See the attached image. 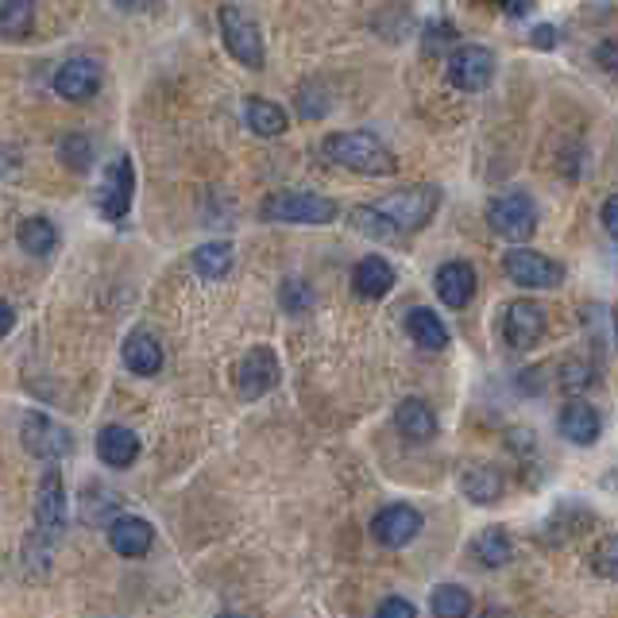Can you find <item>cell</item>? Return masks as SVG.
I'll use <instances>...</instances> for the list:
<instances>
[{"instance_id":"obj_1","label":"cell","mask_w":618,"mask_h":618,"mask_svg":"<svg viewBox=\"0 0 618 618\" xmlns=\"http://www.w3.org/2000/svg\"><path fill=\"white\" fill-rule=\"evenodd\" d=\"M322 147L332 162L356 170L364 179H387V174H395V167H399V159L390 155V147L383 144L379 136H372V132H332V136H325Z\"/></svg>"},{"instance_id":"obj_2","label":"cell","mask_w":618,"mask_h":618,"mask_svg":"<svg viewBox=\"0 0 618 618\" xmlns=\"http://www.w3.org/2000/svg\"><path fill=\"white\" fill-rule=\"evenodd\" d=\"M440 205V190L433 186H410V190H399V194H387L372 205L383 220H387V229L399 237V232H417L425 229L433 220Z\"/></svg>"},{"instance_id":"obj_3","label":"cell","mask_w":618,"mask_h":618,"mask_svg":"<svg viewBox=\"0 0 618 618\" xmlns=\"http://www.w3.org/2000/svg\"><path fill=\"white\" fill-rule=\"evenodd\" d=\"M70 525V510H66V487H62L59 468L39 480V495H35V537L32 545H39L43 553H51L54 542H62Z\"/></svg>"},{"instance_id":"obj_4","label":"cell","mask_w":618,"mask_h":618,"mask_svg":"<svg viewBox=\"0 0 618 618\" xmlns=\"http://www.w3.org/2000/svg\"><path fill=\"white\" fill-rule=\"evenodd\" d=\"M263 217L282 220V225H332L337 220V202L322 194L279 190V194L263 197Z\"/></svg>"},{"instance_id":"obj_5","label":"cell","mask_w":618,"mask_h":618,"mask_svg":"<svg viewBox=\"0 0 618 618\" xmlns=\"http://www.w3.org/2000/svg\"><path fill=\"white\" fill-rule=\"evenodd\" d=\"M217 20H220V35H225V47H229L232 59L244 62L247 70H263L267 54H263L259 24H255L244 9H237V4H225V9L217 12Z\"/></svg>"},{"instance_id":"obj_6","label":"cell","mask_w":618,"mask_h":618,"mask_svg":"<svg viewBox=\"0 0 618 618\" xmlns=\"http://www.w3.org/2000/svg\"><path fill=\"white\" fill-rule=\"evenodd\" d=\"M487 220H492V229L499 232L502 240H510V244H525V240L537 232V209L522 190H510V194L495 197V202L487 205Z\"/></svg>"},{"instance_id":"obj_7","label":"cell","mask_w":618,"mask_h":618,"mask_svg":"<svg viewBox=\"0 0 618 618\" xmlns=\"http://www.w3.org/2000/svg\"><path fill=\"white\" fill-rule=\"evenodd\" d=\"M502 271L514 287H525V290H549L565 279V267L549 255L534 252V247H510L502 255Z\"/></svg>"},{"instance_id":"obj_8","label":"cell","mask_w":618,"mask_h":618,"mask_svg":"<svg viewBox=\"0 0 618 618\" xmlns=\"http://www.w3.org/2000/svg\"><path fill=\"white\" fill-rule=\"evenodd\" d=\"M495 77V54L480 43H468L449 54V82L457 85L460 94H480L487 89Z\"/></svg>"},{"instance_id":"obj_9","label":"cell","mask_w":618,"mask_h":618,"mask_svg":"<svg viewBox=\"0 0 618 618\" xmlns=\"http://www.w3.org/2000/svg\"><path fill=\"white\" fill-rule=\"evenodd\" d=\"M20 437H24V449L39 460H62V457H70V449H74L70 433L62 429L59 422H51L47 414H24Z\"/></svg>"},{"instance_id":"obj_10","label":"cell","mask_w":618,"mask_h":618,"mask_svg":"<svg viewBox=\"0 0 618 618\" xmlns=\"http://www.w3.org/2000/svg\"><path fill=\"white\" fill-rule=\"evenodd\" d=\"M275 383H279V360H275L271 348H252L237 364V395L244 402L263 399Z\"/></svg>"},{"instance_id":"obj_11","label":"cell","mask_w":618,"mask_h":618,"mask_svg":"<svg viewBox=\"0 0 618 618\" xmlns=\"http://www.w3.org/2000/svg\"><path fill=\"white\" fill-rule=\"evenodd\" d=\"M422 534V514L407 502H395V507H383L379 514L372 518V537L383 545V549H402L414 537Z\"/></svg>"},{"instance_id":"obj_12","label":"cell","mask_w":618,"mask_h":618,"mask_svg":"<svg viewBox=\"0 0 618 618\" xmlns=\"http://www.w3.org/2000/svg\"><path fill=\"white\" fill-rule=\"evenodd\" d=\"M132 190H136V179H132V159L120 155V159L105 170L101 190H97V209H101L109 220L128 217V209H132Z\"/></svg>"},{"instance_id":"obj_13","label":"cell","mask_w":618,"mask_h":618,"mask_svg":"<svg viewBox=\"0 0 618 618\" xmlns=\"http://www.w3.org/2000/svg\"><path fill=\"white\" fill-rule=\"evenodd\" d=\"M545 310L537 302H510L507 314H502V337L510 348H534L545 337Z\"/></svg>"},{"instance_id":"obj_14","label":"cell","mask_w":618,"mask_h":618,"mask_svg":"<svg viewBox=\"0 0 618 618\" xmlns=\"http://www.w3.org/2000/svg\"><path fill=\"white\" fill-rule=\"evenodd\" d=\"M101 82H105L101 62L94 59H70L62 62V70L54 74V89H59L66 101H89V97H97Z\"/></svg>"},{"instance_id":"obj_15","label":"cell","mask_w":618,"mask_h":618,"mask_svg":"<svg viewBox=\"0 0 618 618\" xmlns=\"http://www.w3.org/2000/svg\"><path fill=\"white\" fill-rule=\"evenodd\" d=\"M433 287H437V298L449 305V310H464V305L475 298V271L468 267V263L452 259L437 271Z\"/></svg>"},{"instance_id":"obj_16","label":"cell","mask_w":618,"mask_h":618,"mask_svg":"<svg viewBox=\"0 0 618 618\" xmlns=\"http://www.w3.org/2000/svg\"><path fill=\"white\" fill-rule=\"evenodd\" d=\"M557 429H560V437L572 440V445H595V440H599V429H603V417H599V410L587 407V402H568L557 417Z\"/></svg>"},{"instance_id":"obj_17","label":"cell","mask_w":618,"mask_h":618,"mask_svg":"<svg viewBox=\"0 0 618 618\" xmlns=\"http://www.w3.org/2000/svg\"><path fill=\"white\" fill-rule=\"evenodd\" d=\"M97 457L109 468H132L140 457L136 433L124 429V425H105V429L97 433Z\"/></svg>"},{"instance_id":"obj_18","label":"cell","mask_w":618,"mask_h":618,"mask_svg":"<svg viewBox=\"0 0 618 618\" xmlns=\"http://www.w3.org/2000/svg\"><path fill=\"white\" fill-rule=\"evenodd\" d=\"M502 472L492 464H468L464 475H460V492L475 502V507H492V502L502 499Z\"/></svg>"},{"instance_id":"obj_19","label":"cell","mask_w":618,"mask_h":618,"mask_svg":"<svg viewBox=\"0 0 618 618\" xmlns=\"http://www.w3.org/2000/svg\"><path fill=\"white\" fill-rule=\"evenodd\" d=\"M155 542V530L144 522V518H117L109 525V545L120 553V557H144Z\"/></svg>"},{"instance_id":"obj_20","label":"cell","mask_w":618,"mask_h":618,"mask_svg":"<svg viewBox=\"0 0 618 618\" xmlns=\"http://www.w3.org/2000/svg\"><path fill=\"white\" fill-rule=\"evenodd\" d=\"M352 287H356L360 298H383L395 287V267L383 255H364L356 263V271H352Z\"/></svg>"},{"instance_id":"obj_21","label":"cell","mask_w":618,"mask_h":618,"mask_svg":"<svg viewBox=\"0 0 618 618\" xmlns=\"http://www.w3.org/2000/svg\"><path fill=\"white\" fill-rule=\"evenodd\" d=\"M124 364L132 375H155L162 367V348L152 332L136 329L124 340Z\"/></svg>"},{"instance_id":"obj_22","label":"cell","mask_w":618,"mask_h":618,"mask_svg":"<svg viewBox=\"0 0 618 618\" xmlns=\"http://www.w3.org/2000/svg\"><path fill=\"white\" fill-rule=\"evenodd\" d=\"M395 425H399V433L407 440H429L437 433V414L422 399H407L395 410Z\"/></svg>"},{"instance_id":"obj_23","label":"cell","mask_w":618,"mask_h":618,"mask_svg":"<svg viewBox=\"0 0 618 618\" xmlns=\"http://www.w3.org/2000/svg\"><path fill=\"white\" fill-rule=\"evenodd\" d=\"M407 332L417 340V348H425V352H440V348L449 344V329H445V322H440L433 310H410L407 314Z\"/></svg>"},{"instance_id":"obj_24","label":"cell","mask_w":618,"mask_h":618,"mask_svg":"<svg viewBox=\"0 0 618 618\" xmlns=\"http://www.w3.org/2000/svg\"><path fill=\"white\" fill-rule=\"evenodd\" d=\"M232 263H237V252H232L229 240H209L194 252V271L202 279H225L232 271Z\"/></svg>"},{"instance_id":"obj_25","label":"cell","mask_w":618,"mask_h":618,"mask_svg":"<svg viewBox=\"0 0 618 618\" xmlns=\"http://www.w3.org/2000/svg\"><path fill=\"white\" fill-rule=\"evenodd\" d=\"M472 557L480 560L483 568H502L510 557H514V542H510L507 530L492 525V530H483V534L472 542Z\"/></svg>"},{"instance_id":"obj_26","label":"cell","mask_w":618,"mask_h":618,"mask_svg":"<svg viewBox=\"0 0 618 618\" xmlns=\"http://www.w3.org/2000/svg\"><path fill=\"white\" fill-rule=\"evenodd\" d=\"M20 247L32 255H51L59 247V229L47 217H27L20 225Z\"/></svg>"},{"instance_id":"obj_27","label":"cell","mask_w":618,"mask_h":618,"mask_svg":"<svg viewBox=\"0 0 618 618\" xmlns=\"http://www.w3.org/2000/svg\"><path fill=\"white\" fill-rule=\"evenodd\" d=\"M247 124H252V132H259V136H282V132H287V109L255 97V101H247Z\"/></svg>"},{"instance_id":"obj_28","label":"cell","mask_w":618,"mask_h":618,"mask_svg":"<svg viewBox=\"0 0 618 618\" xmlns=\"http://www.w3.org/2000/svg\"><path fill=\"white\" fill-rule=\"evenodd\" d=\"M433 618H472V595L457 584H440L429 599Z\"/></svg>"},{"instance_id":"obj_29","label":"cell","mask_w":618,"mask_h":618,"mask_svg":"<svg viewBox=\"0 0 618 618\" xmlns=\"http://www.w3.org/2000/svg\"><path fill=\"white\" fill-rule=\"evenodd\" d=\"M32 4L27 0H9V4H0V35L4 39H20V35L32 32Z\"/></svg>"},{"instance_id":"obj_30","label":"cell","mask_w":618,"mask_h":618,"mask_svg":"<svg viewBox=\"0 0 618 618\" xmlns=\"http://www.w3.org/2000/svg\"><path fill=\"white\" fill-rule=\"evenodd\" d=\"M592 568L599 572V577H607V580H615V584H618V534L603 537V542L595 545V549H592Z\"/></svg>"},{"instance_id":"obj_31","label":"cell","mask_w":618,"mask_h":618,"mask_svg":"<svg viewBox=\"0 0 618 618\" xmlns=\"http://www.w3.org/2000/svg\"><path fill=\"white\" fill-rule=\"evenodd\" d=\"M332 105V94H325L322 85H305L302 94H298V112H302L305 120H322L325 112H329Z\"/></svg>"},{"instance_id":"obj_32","label":"cell","mask_w":618,"mask_h":618,"mask_svg":"<svg viewBox=\"0 0 618 618\" xmlns=\"http://www.w3.org/2000/svg\"><path fill=\"white\" fill-rule=\"evenodd\" d=\"M592 383H595L592 364H584V360H568V364L560 367V387H565L568 395H580V390H587Z\"/></svg>"},{"instance_id":"obj_33","label":"cell","mask_w":618,"mask_h":618,"mask_svg":"<svg viewBox=\"0 0 618 618\" xmlns=\"http://www.w3.org/2000/svg\"><path fill=\"white\" fill-rule=\"evenodd\" d=\"M62 159H66L70 170H85L94 162V144L85 136H66L62 140Z\"/></svg>"},{"instance_id":"obj_34","label":"cell","mask_w":618,"mask_h":618,"mask_svg":"<svg viewBox=\"0 0 618 618\" xmlns=\"http://www.w3.org/2000/svg\"><path fill=\"white\" fill-rule=\"evenodd\" d=\"M356 229H360V232H367V237H395V232L387 229V220H383L379 213L372 209V205L356 209Z\"/></svg>"},{"instance_id":"obj_35","label":"cell","mask_w":618,"mask_h":618,"mask_svg":"<svg viewBox=\"0 0 618 618\" xmlns=\"http://www.w3.org/2000/svg\"><path fill=\"white\" fill-rule=\"evenodd\" d=\"M375 618H417V610H414V603L399 599V595H390V599H383V603H379Z\"/></svg>"},{"instance_id":"obj_36","label":"cell","mask_w":618,"mask_h":618,"mask_svg":"<svg viewBox=\"0 0 618 618\" xmlns=\"http://www.w3.org/2000/svg\"><path fill=\"white\" fill-rule=\"evenodd\" d=\"M599 220H603V229H607V237L618 244V194H610L607 202H603Z\"/></svg>"},{"instance_id":"obj_37","label":"cell","mask_w":618,"mask_h":618,"mask_svg":"<svg viewBox=\"0 0 618 618\" xmlns=\"http://www.w3.org/2000/svg\"><path fill=\"white\" fill-rule=\"evenodd\" d=\"M530 39H534V47H542V51H549L553 43H557V27H553V24L534 27V35H530Z\"/></svg>"},{"instance_id":"obj_38","label":"cell","mask_w":618,"mask_h":618,"mask_svg":"<svg viewBox=\"0 0 618 618\" xmlns=\"http://www.w3.org/2000/svg\"><path fill=\"white\" fill-rule=\"evenodd\" d=\"M12 325H16V310H12V305L4 302V298H0V340L9 337Z\"/></svg>"},{"instance_id":"obj_39","label":"cell","mask_w":618,"mask_h":618,"mask_svg":"<svg viewBox=\"0 0 618 618\" xmlns=\"http://www.w3.org/2000/svg\"><path fill=\"white\" fill-rule=\"evenodd\" d=\"M217 618H240V615H232V610H225V615H217Z\"/></svg>"}]
</instances>
